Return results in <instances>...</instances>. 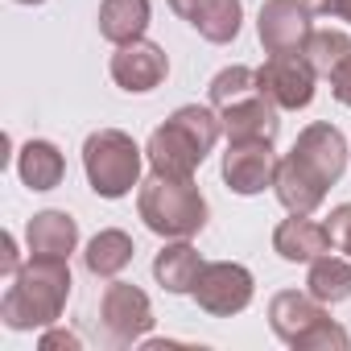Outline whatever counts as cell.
<instances>
[{
    "mask_svg": "<svg viewBox=\"0 0 351 351\" xmlns=\"http://www.w3.org/2000/svg\"><path fill=\"white\" fill-rule=\"evenodd\" d=\"M219 132H223V124H219L215 108H203V104L178 108L165 124L153 128V136L145 145L149 169L165 173V178H195V169L207 161Z\"/></svg>",
    "mask_w": 351,
    "mask_h": 351,
    "instance_id": "obj_2",
    "label": "cell"
},
{
    "mask_svg": "<svg viewBox=\"0 0 351 351\" xmlns=\"http://www.w3.org/2000/svg\"><path fill=\"white\" fill-rule=\"evenodd\" d=\"M132 236L128 232H120V228H104V232H95L91 240H87V252H83V265H87V273L91 277H104V281H112V277H120L128 265H132Z\"/></svg>",
    "mask_w": 351,
    "mask_h": 351,
    "instance_id": "obj_18",
    "label": "cell"
},
{
    "mask_svg": "<svg viewBox=\"0 0 351 351\" xmlns=\"http://www.w3.org/2000/svg\"><path fill=\"white\" fill-rule=\"evenodd\" d=\"M17 269H21V252H17L13 232H5V236H0V273H5V277H17Z\"/></svg>",
    "mask_w": 351,
    "mask_h": 351,
    "instance_id": "obj_28",
    "label": "cell"
},
{
    "mask_svg": "<svg viewBox=\"0 0 351 351\" xmlns=\"http://www.w3.org/2000/svg\"><path fill=\"white\" fill-rule=\"evenodd\" d=\"M99 326H104V339L112 347H132L149 335L153 326V306H149V293L128 285V281H116L104 289L99 298Z\"/></svg>",
    "mask_w": 351,
    "mask_h": 351,
    "instance_id": "obj_6",
    "label": "cell"
},
{
    "mask_svg": "<svg viewBox=\"0 0 351 351\" xmlns=\"http://www.w3.org/2000/svg\"><path fill=\"white\" fill-rule=\"evenodd\" d=\"M203 256L191 240H169L157 256H153V277L165 293H195V281L203 273Z\"/></svg>",
    "mask_w": 351,
    "mask_h": 351,
    "instance_id": "obj_17",
    "label": "cell"
},
{
    "mask_svg": "<svg viewBox=\"0 0 351 351\" xmlns=\"http://www.w3.org/2000/svg\"><path fill=\"white\" fill-rule=\"evenodd\" d=\"M149 29V0H104L99 5V38L112 46L136 42Z\"/></svg>",
    "mask_w": 351,
    "mask_h": 351,
    "instance_id": "obj_20",
    "label": "cell"
},
{
    "mask_svg": "<svg viewBox=\"0 0 351 351\" xmlns=\"http://www.w3.org/2000/svg\"><path fill=\"white\" fill-rule=\"evenodd\" d=\"M252 91H261L252 66H228V71H219V75L211 79V87H207L215 112L228 108V104H236V99H244V95H252Z\"/></svg>",
    "mask_w": 351,
    "mask_h": 351,
    "instance_id": "obj_24",
    "label": "cell"
},
{
    "mask_svg": "<svg viewBox=\"0 0 351 351\" xmlns=\"http://www.w3.org/2000/svg\"><path fill=\"white\" fill-rule=\"evenodd\" d=\"M302 54H306V58H310V66L326 79V75H330L347 54H351V38H347V34H339V29H314Z\"/></svg>",
    "mask_w": 351,
    "mask_h": 351,
    "instance_id": "obj_23",
    "label": "cell"
},
{
    "mask_svg": "<svg viewBox=\"0 0 351 351\" xmlns=\"http://www.w3.org/2000/svg\"><path fill=\"white\" fill-rule=\"evenodd\" d=\"M330 248H335V244H330L326 223H318V219H310V215H289V219H281L277 232H273V252H277L281 261H289V265H310V261H318V256L330 252Z\"/></svg>",
    "mask_w": 351,
    "mask_h": 351,
    "instance_id": "obj_15",
    "label": "cell"
},
{
    "mask_svg": "<svg viewBox=\"0 0 351 351\" xmlns=\"http://www.w3.org/2000/svg\"><path fill=\"white\" fill-rule=\"evenodd\" d=\"M277 116H281V108L261 91L219 108V124H223L228 141H277V128H281Z\"/></svg>",
    "mask_w": 351,
    "mask_h": 351,
    "instance_id": "obj_13",
    "label": "cell"
},
{
    "mask_svg": "<svg viewBox=\"0 0 351 351\" xmlns=\"http://www.w3.org/2000/svg\"><path fill=\"white\" fill-rule=\"evenodd\" d=\"M269 326L281 343H289L293 351H347L351 339L347 330L326 314V302H318L310 289H281L269 302Z\"/></svg>",
    "mask_w": 351,
    "mask_h": 351,
    "instance_id": "obj_4",
    "label": "cell"
},
{
    "mask_svg": "<svg viewBox=\"0 0 351 351\" xmlns=\"http://www.w3.org/2000/svg\"><path fill=\"white\" fill-rule=\"evenodd\" d=\"M199 38H207L211 46H228L240 38V25H244V5L240 0H199L195 13L186 17Z\"/></svg>",
    "mask_w": 351,
    "mask_h": 351,
    "instance_id": "obj_21",
    "label": "cell"
},
{
    "mask_svg": "<svg viewBox=\"0 0 351 351\" xmlns=\"http://www.w3.org/2000/svg\"><path fill=\"white\" fill-rule=\"evenodd\" d=\"M17 5H42V0H17Z\"/></svg>",
    "mask_w": 351,
    "mask_h": 351,
    "instance_id": "obj_31",
    "label": "cell"
},
{
    "mask_svg": "<svg viewBox=\"0 0 351 351\" xmlns=\"http://www.w3.org/2000/svg\"><path fill=\"white\" fill-rule=\"evenodd\" d=\"M71 298V269L54 256H29V265L9 277V289L0 298V322L9 330H46L62 318Z\"/></svg>",
    "mask_w": 351,
    "mask_h": 351,
    "instance_id": "obj_1",
    "label": "cell"
},
{
    "mask_svg": "<svg viewBox=\"0 0 351 351\" xmlns=\"http://www.w3.org/2000/svg\"><path fill=\"white\" fill-rule=\"evenodd\" d=\"M318 182H326V186H335L339 178H343V169H347V136L335 128V124H326V120H314V124H306L302 132H298V141H293V149H289Z\"/></svg>",
    "mask_w": 351,
    "mask_h": 351,
    "instance_id": "obj_12",
    "label": "cell"
},
{
    "mask_svg": "<svg viewBox=\"0 0 351 351\" xmlns=\"http://www.w3.org/2000/svg\"><path fill=\"white\" fill-rule=\"evenodd\" d=\"M277 178V153L273 141H228L223 153V182L236 195H261Z\"/></svg>",
    "mask_w": 351,
    "mask_h": 351,
    "instance_id": "obj_10",
    "label": "cell"
},
{
    "mask_svg": "<svg viewBox=\"0 0 351 351\" xmlns=\"http://www.w3.org/2000/svg\"><path fill=\"white\" fill-rule=\"evenodd\" d=\"M326 232H330V244H335L339 252H347V261H351V203H339V207L330 211Z\"/></svg>",
    "mask_w": 351,
    "mask_h": 351,
    "instance_id": "obj_25",
    "label": "cell"
},
{
    "mask_svg": "<svg viewBox=\"0 0 351 351\" xmlns=\"http://www.w3.org/2000/svg\"><path fill=\"white\" fill-rule=\"evenodd\" d=\"M38 347H42V351H54V347L79 351V335H75V330H50V326H46V335L38 339Z\"/></svg>",
    "mask_w": 351,
    "mask_h": 351,
    "instance_id": "obj_29",
    "label": "cell"
},
{
    "mask_svg": "<svg viewBox=\"0 0 351 351\" xmlns=\"http://www.w3.org/2000/svg\"><path fill=\"white\" fill-rule=\"evenodd\" d=\"M252 293H256V281L236 261H211V265H203V273L195 281V302L211 318H232V314L248 310Z\"/></svg>",
    "mask_w": 351,
    "mask_h": 351,
    "instance_id": "obj_7",
    "label": "cell"
},
{
    "mask_svg": "<svg viewBox=\"0 0 351 351\" xmlns=\"http://www.w3.org/2000/svg\"><path fill=\"white\" fill-rule=\"evenodd\" d=\"M108 71H112V83H116L120 91H128V95H145V91H157V87L165 83V75H169V58H165L161 46L136 38V42L116 46Z\"/></svg>",
    "mask_w": 351,
    "mask_h": 351,
    "instance_id": "obj_11",
    "label": "cell"
},
{
    "mask_svg": "<svg viewBox=\"0 0 351 351\" xmlns=\"http://www.w3.org/2000/svg\"><path fill=\"white\" fill-rule=\"evenodd\" d=\"M17 173L29 191H54V186H62L66 161L54 141H25L17 153Z\"/></svg>",
    "mask_w": 351,
    "mask_h": 351,
    "instance_id": "obj_19",
    "label": "cell"
},
{
    "mask_svg": "<svg viewBox=\"0 0 351 351\" xmlns=\"http://www.w3.org/2000/svg\"><path fill=\"white\" fill-rule=\"evenodd\" d=\"M306 5L318 17H335V21H347L351 25V0H306Z\"/></svg>",
    "mask_w": 351,
    "mask_h": 351,
    "instance_id": "obj_27",
    "label": "cell"
},
{
    "mask_svg": "<svg viewBox=\"0 0 351 351\" xmlns=\"http://www.w3.org/2000/svg\"><path fill=\"white\" fill-rule=\"evenodd\" d=\"M136 215L161 240H191L207 228V199L195 186V178L149 173L136 186Z\"/></svg>",
    "mask_w": 351,
    "mask_h": 351,
    "instance_id": "obj_3",
    "label": "cell"
},
{
    "mask_svg": "<svg viewBox=\"0 0 351 351\" xmlns=\"http://www.w3.org/2000/svg\"><path fill=\"white\" fill-rule=\"evenodd\" d=\"M326 182H318L314 173L293 157V153H285L281 161H277V178H273V195H277V203L289 211V215H314L318 207H322V199H326Z\"/></svg>",
    "mask_w": 351,
    "mask_h": 351,
    "instance_id": "obj_14",
    "label": "cell"
},
{
    "mask_svg": "<svg viewBox=\"0 0 351 351\" xmlns=\"http://www.w3.org/2000/svg\"><path fill=\"white\" fill-rule=\"evenodd\" d=\"M310 17L314 13L306 0H265L256 13V38L265 54H302L314 34Z\"/></svg>",
    "mask_w": 351,
    "mask_h": 351,
    "instance_id": "obj_9",
    "label": "cell"
},
{
    "mask_svg": "<svg viewBox=\"0 0 351 351\" xmlns=\"http://www.w3.org/2000/svg\"><path fill=\"white\" fill-rule=\"evenodd\" d=\"M25 244H29V256L71 261V252L79 248V223L66 211H38L25 228Z\"/></svg>",
    "mask_w": 351,
    "mask_h": 351,
    "instance_id": "obj_16",
    "label": "cell"
},
{
    "mask_svg": "<svg viewBox=\"0 0 351 351\" xmlns=\"http://www.w3.org/2000/svg\"><path fill=\"white\" fill-rule=\"evenodd\" d=\"M145 149L120 132V128H95L83 141V173L87 186L99 199H124L141 186V165H145Z\"/></svg>",
    "mask_w": 351,
    "mask_h": 351,
    "instance_id": "obj_5",
    "label": "cell"
},
{
    "mask_svg": "<svg viewBox=\"0 0 351 351\" xmlns=\"http://www.w3.org/2000/svg\"><path fill=\"white\" fill-rule=\"evenodd\" d=\"M195 5H199V0H169V9H173V13H178L182 21H186V17L195 13Z\"/></svg>",
    "mask_w": 351,
    "mask_h": 351,
    "instance_id": "obj_30",
    "label": "cell"
},
{
    "mask_svg": "<svg viewBox=\"0 0 351 351\" xmlns=\"http://www.w3.org/2000/svg\"><path fill=\"white\" fill-rule=\"evenodd\" d=\"M306 289H310L318 302H326V306H339V302H347V298H351V261L322 252L318 261H310Z\"/></svg>",
    "mask_w": 351,
    "mask_h": 351,
    "instance_id": "obj_22",
    "label": "cell"
},
{
    "mask_svg": "<svg viewBox=\"0 0 351 351\" xmlns=\"http://www.w3.org/2000/svg\"><path fill=\"white\" fill-rule=\"evenodd\" d=\"M314 79H318V71L310 66L306 54H269L265 66H256V87H261V95H269L281 112L310 108V99H314Z\"/></svg>",
    "mask_w": 351,
    "mask_h": 351,
    "instance_id": "obj_8",
    "label": "cell"
},
{
    "mask_svg": "<svg viewBox=\"0 0 351 351\" xmlns=\"http://www.w3.org/2000/svg\"><path fill=\"white\" fill-rule=\"evenodd\" d=\"M326 79H330V95H335L343 108H351V54H347V58H343Z\"/></svg>",
    "mask_w": 351,
    "mask_h": 351,
    "instance_id": "obj_26",
    "label": "cell"
}]
</instances>
